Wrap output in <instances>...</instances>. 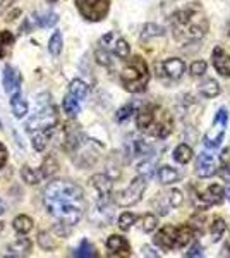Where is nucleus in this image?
I'll return each mask as SVG.
<instances>
[{
    "label": "nucleus",
    "instance_id": "nucleus-33",
    "mask_svg": "<svg viewBox=\"0 0 230 258\" xmlns=\"http://www.w3.org/2000/svg\"><path fill=\"white\" fill-rule=\"evenodd\" d=\"M165 198H167V202H169V205H170V209H175V207H179L182 203V193L179 189H172V191H169V193L165 195Z\"/></svg>",
    "mask_w": 230,
    "mask_h": 258
},
{
    "label": "nucleus",
    "instance_id": "nucleus-15",
    "mask_svg": "<svg viewBox=\"0 0 230 258\" xmlns=\"http://www.w3.org/2000/svg\"><path fill=\"white\" fill-rule=\"evenodd\" d=\"M216 172V162H215V157L211 153H199L198 155V160H196V174L199 177H211L213 174Z\"/></svg>",
    "mask_w": 230,
    "mask_h": 258
},
{
    "label": "nucleus",
    "instance_id": "nucleus-20",
    "mask_svg": "<svg viewBox=\"0 0 230 258\" xmlns=\"http://www.w3.org/2000/svg\"><path fill=\"white\" fill-rule=\"evenodd\" d=\"M192 148L189 147V145H186V143H181L177 148L174 150V160L177 162V164H189L191 159H192Z\"/></svg>",
    "mask_w": 230,
    "mask_h": 258
},
{
    "label": "nucleus",
    "instance_id": "nucleus-38",
    "mask_svg": "<svg viewBox=\"0 0 230 258\" xmlns=\"http://www.w3.org/2000/svg\"><path fill=\"white\" fill-rule=\"evenodd\" d=\"M6 162H7V148L0 143V169L6 165Z\"/></svg>",
    "mask_w": 230,
    "mask_h": 258
},
{
    "label": "nucleus",
    "instance_id": "nucleus-21",
    "mask_svg": "<svg viewBox=\"0 0 230 258\" xmlns=\"http://www.w3.org/2000/svg\"><path fill=\"white\" fill-rule=\"evenodd\" d=\"M199 93L203 95V97H206V98H215V97H218L220 95V85L216 83L215 80H206V81H203L201 85H199Z\"/></svg>",
    "mask_w": 230,
    "mask_h": 258
},
{
    "label": "nucleus",
    "instance_id": "nucleus-26",
    "mask_svg": "<svg viewBox=\"0 0 230 258\" xmlns=\"http://www.w3.org/2000/svg\"><path fill=\"white\" fill-rule=\"evenodd\" d=\"M69 93L76 95V97L83 102V100L88 97V85L81 80H72L69 85Z\"/></svg>",
    "mask_w": 230,
    "mask_h": 258
},
{
    "label": "nucleus",
    "instance_id": "nucleus-29",
    "mask_svg": "<svg viewBox=\"0 0 230 258\" xmlns=\"http://www.w3.org/2000/svg\"><path fill=\"white\" fill-rule=\"evenodd\" d=\"M62 33L60 31H55L52 35V38H50V41H48V50H50V53L52 55H58V53L62 52Z\"/></svg>",
    "mask_w": 230,
    "mask_h": 258
},
{
    "label": "nucleus",
    "instance_id": "nucleus-40",
    "mask_svg": "<svg viewBox=\"0 0 230 258\" xmlns=\"http://www.w3.org/2000/svg\"><path fill=\"white\" fill-rule=\"evenodd\" d=\"M4 212V205H2V202H0V214Z\"/></svg>",
    "mask_w": 230,
    "mask_h": 258
},
{
    "label": "nucleus",
    "instance_id": "nucleus-12",
    "mask_svg": "<svg viewBox=\"0 0 230 258\" xmlns=\"http://www.w3.org/2000/svg\"><path fill=\"white\" fill-rule=\"evenodd\" d=\"M194 197H198L196 205H198L199 209H206V207H210V205H218V203L223 202L225 188L220 184H211L204 191H198V195H194Z\"/></svg>",
    "mask_w": 230,
    "mask_h": 258
},
{
    "label": "nucleus",
    "instance_id": "nucleus-18",
    "mask_svg": "<svg viewBox=\"0 0 230 258\" xmlns=\"http://www.w3.org/2000/svg\"><path fill=\"white\" fill-rule=\"evenodd\" d=\"M62 107H64V112L69 115V117H76V115L79 114V110H81V100H79L76 95L67 93L64 98Z\"/></svg>",
    "mask_w": 230,
    "mask_h": 258
},
{
    "label": "nucleus",
    "instance_id": "nucleus-1",
    "mask_svg": "<svg viewBox=\"0 0 230 258\" xmlns=\"http://www.w3.org/2000/svg\"><path fill=\"white\" fill-rule=\"evenodd\" d=\"M43 205L60 226H76L86 210L85 193L76 182L55 179L43 191Z\"/></svg>",
    "mask_w": 230,
    "mask_h": 258
},
{
    "label": "nucleus",
    "instance_id": "nucleus-24",
    "mask_svg": "<svg viewBox=\"0 0 230 258\" xmlns=\"http://www.w3.org/2000/svg\"><path fill=\"white\" fill-rule=\"evenodd\" d=\"M31 19L35 21L36 26H43V28L53 26V24H55L57 21H58L57 14H53V12H43V14H35Z\"/></svg>",
    "mask_w": 230,
    "mask_h": 258
},
{
    "label": "nucleus",
    "instance_id": "nucleus-37",
    "mask_svg": "<svg viewBox=\"0 0 230 258\" xmlns=\"http://www.w3.org/2000/svg\"><path fill=\"white\" fill-rule=\"evenodd\" d=\"M186 256H203V248H201V244H198V243H196L194 244V246H192L191 249H189V251H187L186 253Z\"/></svg>",
    "mask_w": 230,
    "mask_h": 258
},
{
    "label": "nucleus",
    "instance_id": "nucleus-7",
    "mask_svg": "<svg viewBox=\"0 0 230 258\" xmlns=\"http://www.w3.org/2000/svg\"><path fill=\"white\" fill-rule=\"evenodd\" d=\"M98 50H102L103 53H107V55L114 60L115 59L124 60V59H127L129 53H131V47H129V43L115 31L107 33V35L100 40V48Z\"/></svg>",
    "mask_w": 230,
    "mask_h": 258
},
{
    "label": "nucleus",
    "instance_id": "nucleus-13",
    "mask_svg": "<svg viewBox=\"0 0 230 258\" xmlns=\"http://www.w3.org/2000/svg\"><path fill=\"white\" fill-rule=\"evenodd\" d=\"M2 83H4V90H6L7 95H16L21 91V74L19 71L12 66H6L4 69V76H2Z\"/></svg>",
    "mask_w": 230,
    "mask_h": 258
},
{
    "label": "nucleus",
    "instance_id": "nucleus-31",
    "mask_svg": "<svg viewBox=\"0 0 230 258\" xmlns=\"http://www.w3.org/2000/svg\"><path fill=\"white\" fill-rule=\"evenodd\" d=\"M21 176H23L24 181L29 182V184H38L40 179H43V176H41V172H35V170L29 169L28 165H24V167L21 169Z\"/></svg>",
    "mask_w": 230,
    "mask_h": 258
},
{
    "label": "nucleus",
    "instance_id": "nucleus-5",
    "mask_svg": "<svg viewBox=\"0 0 230 258\" xmlns=\"http://www.w3.org/2000/svg\"><path fill=\"white\" fill-rule=\"evenodd\" d=\"M120 83H122L124 90H127L129 93L144 91L149 83V69L144 59L136 55L125 62L122 73H120Z\"/></svg>",
    "mask_w": 230,
    "mask_h": 258
},
{
    "label": "nucleus",
    "instance_id": "nucleus-19",
    "mask_svg": "<svg viewBox=\"0 0 230 258\" xmlns=\"http://www.w3.org/2000/svg\"><path fill=\"white\" fill-rule=\"evenodd\" d=\"M11 109H12V112H14L16 117L23 119L24 115H26V112H28V102L21 97L19 93H16V95H12V97H11Z\"/></svg>",
    "mask_w": 230,
    "mask_h": 258
},
{
    "label": "nucleus",
    "instance_id": "nucleus-41",
    "mask_svg": "<svg viewBox=\"0 0 230 258\" xmlns=\"http://www.w3.org/2000/svg\"><path fill=\"white\" fill-rule=\"evenodd\" d=\"M48 2H57V0H48Z\"/></svg>",
    "mask_w": 230,
    "mask_h": 258
},
{
    "label": "nucleus",
    "instance_id": "nucleus-3",
    "mask_svg": "<svg viewBox=\"0 0 230 258\" xmlns=\"http://www.w3.org/2000/svg\"><path fill=\"white\" fill-rule=\"evenodd\" d=\"M136 122L141 133L158 140L167 138L174 129V119L170 112L157 103H149V105L143 107L137 114Z\"/></svg>",
    "mask_w": 230,
    "mask_h": 258
},
{
    "label": "nucleus",
    "instance_id": "nucleus-16",
    "mask_svg": "<svg viewBox=\"0 0 230 258\" xmlns=\"http://www.w3.org/2000/svg\"><path fill=\"white\" fill-rule=\"evenodd\" d=\"M107 248L110 249V255L115 256H131V244L122 236H110L107 239Z\"/></svg>",
    "mask_w": 230,
    "mask_h": 258
},
{
    "label": "nucleus",
    "instance_id": "nucleus-42",
    "mask_svg": "<svg viewBox=\"0 0 230 258\" xmlns=\"http://www.w3.org/2000/svg\"><path fill=\"white\" fill-rule=\"evenodd\" d=\"M228 36H230V33H228Z\"/></svg>",
    "mask_w": 230,
    "mask_h": 258
},
{
    "label": "nucleus",
    "instance_id": "nucleus-10",
    "mask_svg": "<svg viewBox=\"0 0 230 258\" xmlns=\"http://www.w3.org/2000/svg\"><path fill=\"white\" fill-rule=\"evenodd\" d=\"M227 124H228V112L225 107H221L216 112L215 119H213V126H211V131L204 136V147L206 148H218L221 145V141L225 138V129H227Z\"/></svg>",
    "mask_w": 230,
    "mask_h": 258
},
{
    "label": "nucleus",
    "instance_id": "nucleus-17",
    "mask_svg": "<svg viewBox=\"0 0 230 258\" xmlns=\"http://www.w3.org/2000/svg\"><path fill=\"white\" fill-rule=\"evenodd\" d=\"M157 179L162 182V184H172V182H177L181 179V172L174 167H169V165H163L157 170Z\"/></svg>",
    "mask_w": 230,
    "mask_h": 258
},
{
    "label": "nucleus",
    "instance_id": "nucleus-36",
    "mask_svg": "<svg viewBox=\"0 0 230 258\" xmlns=\"http://www.w3.org/2000/svg\"><path fill=\"white\" fill-rule=\"evenodd\" d=\"M206 62L204 60H196L191 64V74L192 76H203L204 73H206Z\"/></svg>",
    "mask_w": 230,
    "mask_h": 258
},
{
    "label": "nucleus",
    "instance_id": "nucleus-28",
    "mask_svg": "<svg viewBox=\"0 0 230 258\" xmlns=\"http://www.w3.org/2000/svg\"><path fill=\"white\" fill-rule=\"evenodd\" d=\"M9 249H12L14 256H26V255H29V251H31V241L23 238V239H19L18 243L11 244Z\"/></svg>",
    "mask_w": 230,
    "mask_h": 258
},
{
    "label": "nucleus",
    "instance_id": "nucleus-14",
    "mask_svg": "<svg viewBox=\"0 0 230 258\" xmlns=\"http://www.w3.org/2000/svg\"><path fill=\"white\" fill-rule=\"evenodd\" d=\"M213 68L216 69V73L223 78H230V53L221 47H215L213 50Z\"/></svg>",
    "mask_w": 230,
    "mask_h": 258
},
{
    "label": "nucleus",
    "instance_id": "nucleus-23",
    "mask_svg": "<svg viewBox=\"0 0 230 258\" xmlns=\"http://www.w3.org/2000/svg\"><path fill=\"white\" fill-rule=\"evenodd\" d=\"M12 45H14V35L11 31H0V59L11 52Z\"/></svg>",
    "mask_w": 230,
    "mask_h": 258
},
{
    "label": "nucleus",
    "instance_id": "nucleus-35",
    "mask_svg": "<svg viewBox=\"0 0 230 258\" xmlns=\"http://www.w3.org/2000/svg\"><path fill=\"white\" fill-rule=\"evenodd\" d=\"M162 35H163V30L160 26L149 24V28H148V24H146L143 33H141V38H148V36H162Z\"/></svg>",
    "mask_w": 230,
    "mask_h": 258
},
{
    "label": "nucleus",
    "instance_id": "nucleus-4",
    "mask_svg": "<svg viewBox=\"0 0 230 258\" xmlns=\"http://www.w3.org/2000/svg\"><path fill=\"white\" fill-rule=\"evenodd\" d=\"M57 119V107L48 103L47 107H41V110L36 112L26 122V131L31 136L33 147H35L36 152H43L47 148V143L53 133Z\"/></svg>",
    "mask_w": 230,
    "mask_h": 258
},
{
    "label": "nucleus",
    "instance_id": "nucleus-2",
    "mask_svg": "<svg viewBox=\"0 0 230 258\" xmlns=\"http://www.w3.org/2000/svg\"><path fill=\"white\" fill-rule=\"evenodd\" d=\"M170 28L179 43L191 45L206 36L210 24L201 7L198 4H189L170 18Z\"/></svg>",
    "mask_w": 230,
    "mask_h": 258
},
{
    "label": "nucleus",
    "instance_id": "nucleus-34",
    "mask_svg": "<svg viewBox=\"0 0 230 258\" xmlns=\"http://www.w3.org/2000/svg\"><path fill=\"white\" fill-rule=\"evenodd\" d=\"M132 114H134V105H132V103H127V105H124L122 109L117 112V120H119V122L127 120Z\"/></svg>",
    "mask_w": 230,
    "mask_h": 258
},
{
    "label": "nucleus",
    "instance_id": "nucleus-25",
    "mask_svg": "<svg viewBox=\"0 0 230 258\" xmlns=\"http://www.w3.org/2000/svg\"><path fill=\"white\" fill-rule=\"evenodd\" d=\"M225 229H227V224H225L223 219L216 217L215 220H213L211 226H210V232H211V241H213V243L220 241L221 236L225 234Z\"/></svg>",
    "mask_w": 230,
    "mask_h": 258
},
{
    "label": "nucleus",
    "instance_id": "nucleus-27",
    "mask_svg": "<svg viewBox=\"0 0 230 258\" xmlns=\"http://www.w3.org/2000/svg\"><path fill=\"white\" fill-rule=\"evenodd\" d=\"M72 255L74 256H83V258H91V256H96V249H95V246L88 239H83L81 244H79V246L74 249Z\"/></svg>",
    "mask_w": 230,
    "mask_h": 258
},
{
    "label": "nucleus",
    "instance_id": "nucleus-8",
    "mask_svg": "<svg viewBox=\"0 0 230 258\" xmlns=\"http://www.w3.org/2000/svg\"><path fill=\"white\" fill-rule=\"evenodd\" d=\"M146 179H148V177L143 176V174H139L137 177L132 179V182L127 186V188L115 195V203H117V205H119V207L136 205V203L143 198V195L146 191V186H148Z\"/></svg>",
    "mask_w": 230,
    "mask_h": 258
},
{
    "label": "nucleus",
    "instance_id": "nucleus-22",
    "mask_svg": "<svg viewBox=\"0 0 230 258\" xmlns=\"http://www.w3.org/2000/svg\"><path fill=\"white\" fill-rule=\"evenodd\" d=\"M12 227H14V231L19 232V234H28L33 229V219L28 217V215H19V217L14 219Z\"/></svg>",
    "mask_w": 230,
    "mask_h": 258
},
{
    "label": "nucleus",
    "instance_id": "nucleus-6",
    "mask_svg": "<svg viewBox=\"0 0 230 258\" xmlns=\"http://www.w3.org/2000/svg\"><path fill=\"white\" fill-rule=\"evenodd\" d=\"M194 236V231L189 224H182V226H165L155 236V244L162 248L163 251H170V249H179L189 244V241Z\"/></svg>",
    "mask_w": 230,
    "mask_h": 258
},
{
    "label": "nucleus",
    "instance_id": "nucleus-32",
    "mask_svg": "<svg viewBox=\"0 0 230 258\" xmlns=\"http://www.w3.org/2000/svg\"><path fill=\"white\" fill-rule=\"evenodd\" d=\"M157 215L153 214H146L143 215V219H141V229H143L144 232H153L155 229H157Z\"/></svg>",
    "mask_w": 230,
    "mask_h": 258
},
{
    "label": "nucleus",
    "instance_id": "nucleus-9",
    "mask_svg": "<svg viewBox=\"0 0 230 258\" xmlns=\"http://www.w3.org/2000/svg\"><path fill=\"white\" fill-rule=\"evenodd\" d=\"M76 7L85 19L98 23L107 18L110 11V0H76Z\"/></svg>",
    "mask_w": 230,
    "mask_h": 258
},
{
    "label": "nucleus",
    "instance_id": "nucleus-30",
    "mask_svg": "<svg viewBox=\"0 0 230 258\" xmlns=\"http://www.w3.org/2000/svg\"><path fill=\"white\" fill-rule=\"evenodd\" d=\"M136 220H137L136 214H132V212H124L119 217V227L122 229V231H129V229L136 224Z\"/></svg>",
    "mask_w": 230,
    "mask_h": 258
},
{
    "label": "nucleus",
    "instance_id": "nucleus-11",
    "mask_svg": "<svg viewBox=\"0 0 230 258\" xmlns=\"http://www.w3.org/2000/svg\"><path fill=\"white\" fill-rule=\"evenodd\" d=\"M155 69H157L160 80L172 83V81H179L184 76L186 64H184V60L179 59V57H170V59L158 62V64L155 66Z\"/></svg>",
    "mask_w": 230,
    "mask_h": 258
},
{
    "label": "nucleus",
    "instance_id": "nucleus-39",
    "mask_svg": "<svg viewBox=\"0 0 230 258\" xmlns=\"http://www.w3.org/2000/svg\"><path fill=\"white\" fill-rule=\"evenodd\" d=\"M225 197H228L230 200V181L227 182V186H225Z\"/></svg>",
    "mask_w": 230,
    "mask_h": 258
}]
</instances>
